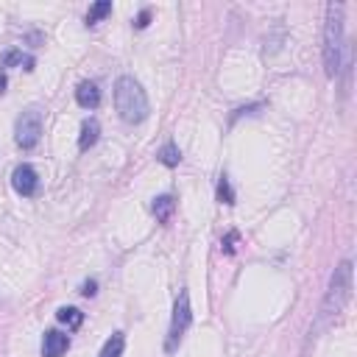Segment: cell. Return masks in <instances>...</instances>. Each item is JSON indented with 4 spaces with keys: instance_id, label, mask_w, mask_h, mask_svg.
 I'll use <instances>...</instances> for the list:
<instances>
[{
    "instance_id": "9",
    "label": "cell",
    "mask_w": 357,
    "mask_h": 357,
    "mask_svg": "<svg viewBox=\"0 0 357 357\" xmlns=\"http://www.w3.org/2000/svg\"><path fill=\"white\" fill-rule=\"evenodd\" d=\"M34 65H36V59L31 54H25V50H20V47H12V50H6V54L0 56V67H25V70H34Z\"/></svg>"
},
{
    "instance_id": "4",
    "label": "cell",
    "mask_w": 357,
    "mask_h": 357,
    "mask_svg": "<svg viewBox=\"0 0 357 357\" xmlns=\"http://www.w3.org/2000/svg\"><path fill=\"white\" fill-rule=\"evenodd\" d=\"M193 324V307H190V293L179 290L176 304H173V316H171V327H168V338H165V351L173 354L184 338V332Z\"/></svg>"
},
{
    "instance_id": "12",
    "label": "cell",
    "mask_w": 357,
    "mask_h": 357,
    "mask_svg": "<svg viewBox=\"0 0 357 357\" xmlns=\"http://www.w3.org/2000/svg\"><path fill=\"white\" fill-rule=\"evenodd\" d=\"M123 349H126V335H123V332H115V335L104 343V349H100L98 357H123Z\"/></svg>"
},
{
    "instance_id": "15",
    "label": "cell",
    "mask_w": 357,
    "mask_h": 357,
    "mask_svg": "<svg viewBox=\"0 0 357 357\" xmlns=\"http://www.w3.org/2000/svg\"><path fill=\"white\" fill-rule=\"evenodd\" d=\"M160 162H162L165 168H176V165L182 162V151H179L176 142H165V145H162V151H160Z\"/></svg>"
},
{
    "instance_id": "20",
    "label": "cell",
    "mask_w": 357,
    "mask_h": 357,
    "mask_svg": "<svg viewBox=\"0 0 357 357\" xmlns=\"http://www.w3.org/2000/svg\"><path fill=\"white\" fill-rule=\"evenodd\" d=\"M6 92V73H0V95Z\"/></svg>"
},
{
    "instance_id": "17",
    "label": "cell",
    "mask_w": 357,
    "mask_h": 357,
    "mask_svg": "<svg viewBox=\"0 0 357 357\" xmlns=\"http://www.w3.org/2000/svg\"><path fill=\"white\" fill-rule=\"evenodd\" d=\"M263 107H266V104H251V107H240V109H235V115H232V123H237L243 115H257Z\"/></svg>"
},
{
    "instance_id": "6",
    "label": "cell",
    "mask_w": 357,
    "mask_h": 357,
    "mask_svg": "<svg viewBox=\"0 0 357 357\" xmlns=\"http://www.w3.org/2000/svg\"><path fill=\"white\" fill-rule=\"evenodd\" d=\"M12 187H14V193L17 195H23V198H34L36 193H39V173L31 168V165H17L14 171H12Z\"/></svg>"
},
{
    "instance_id": "5",
    "label": "cell",
    "mask_w": 357,
    "mask_h": 357,
    "mask_svg": "<svg viewBox=\"0 0 357 357\" xmlns=\"http://www.w3.org/2000/svg\"><path fill=\"white\" fill-rule=\"evenodd\" d=\"M39 140H42V112L36 107H31L14 123V142L23 151H31V148H36Z\"/></svg>"
},
{
    "instance_id": "7",
    "label": "cell",
    "mask_w": 357,
    "mask_h": 357,
    "mask_svg": "<svg viewBox=\"0 0 357 357\" xmlns=\"http://www.w3.org/2000/svg\"><path fill=\"white\" fill-rule=\"evenodd\" d=\"M70 349V338L59 329H47L42 338V357H62Z\"/></svg>"
},
{
    "instance_id": "19",
    "label": "cell",
    "mask_w": 357,
    "mask_h": 357,
    "mask_svg": "<svg viewBox=\"0 0 357 357\" xmlns=\"http://www.w3.org/2000/svg\"><path fill=\"white\" fill-rule=\"evenodd\" d=\"M148 20H151V9H142V12L137 14V23H134V25H137V28H145Z\"/></svg>"
},
{
    "instance_id": "18",
    "label": "cell",
    "mask_w": 357,
    "mask_h": 357,
    "mask_svg": "<svg viewBox=\"0 0 357 357\" xmlns=\"http://www.w3.org/2000/svg\"><path fill=\"white\" fill-rule=\"evenodd\" d=\"M95 293H98V282H95V279L81 282V296H87V299H89V296H95Z\"/></svg>"
},
{
    "instance_id": "11",
    "label": "cell",
    "mask_w": 357,
    "mask_h": 357,
    "mask_svg": "<svg viewBox=\"0 0 357 357\" xmlns=\"http://www.w3.org/2000/svg\"><path fill=\"white\" fill-rule=\"evenodd\" d=\"M151 213L157 215V221H160V224H168V221H171V215L176 213V198H173L171 193L157 195V198H154V204H151Z\"/></svg>"
},
{
    "instance_id": "2",
    "label": "cell",
    "mask_w": 357,
    "mask_h": 357,
    "mask_svg": "<svg viewBox=\"0 0 357 357\" xmlns=\"http://www.w3.org/2000/svg\"><path fill=\"white\" fill-rule=\"evenodd\" d=\"M115 109L120 115V120L126 123H142L151 115V104L148 95L142 89V84L134 76H120L115 84Z\"/></svg>"
},
{
    "instance_id": "8",
    "label": "cell",
    "mask_w": 357,
    "mask_h": 357,
    "mask_svg": "<svg viewBox=\"0 0 357 357\" xmlns=\"http://www.w3.org/2000/svg\"><path fill=\"white\" fill-rule=\"evenodd\" d=\"M76 100H78V107L84 109H98L100 107V89L95 81H81L78 89H76Z\"/></svg>"
},
{
    "instance_id": "3",
    "label": "cell",
    "mask_w": 357,
    "mask_h": 357,
    "mask_svg": "<svg viewBox=\"0 0 357 357\" xmlns=\"http://www.w3.org/2000/svg\"><path fill=\"white\" fill-rule=\"evenodd\" d=\"M351 288H354V282H351V263L343 260L332 271V277H329V288H327L324 301H321V321L338 318L343 313V307L351 299Z\"/></svg>"
},
{
    "instance_id": "14",
    "label": "cell",
    "mask_w": 357,
    "mask_h": 357,
    "mask_svg": "<svg viewBox=\"0 0 357 357\" xmlns=\"http://www.w3.org/2000/svg\"><path fill=\"white\" fill-rule=\"evenodd\" d=\"M107 14H112V3L109 0H98V3H92L87 12V25H98Z\"/></svg>"
},
{
    "instance_id": "10",
    "label": "cell",
    "mask_w": 357,
    "mask_h": 357,
    "mask_svg": "<svg viewBox=\"0 0 357 357\" xmlns=\"http://www.w3.org/2000/svg\"><path fill=\"white\" fill-rule=\"evenodd\" d=\"M98 137H100V123L95 120V118H87L84 123H81V134H78V151H87L98 142Z\"/></svg>"
},
{
    "instance_id": "13",
    "label": "cell",
    "mask_w": 357,
    "mask_h": 357,
    "mask_svg": "<svg viewBox=\"0 0 357 357\" xmlns=\"http://www.w3.org/2000/svg\"><path fill=\"white\" fill-rule=\"evenodd\" d=\"M56 318H59L67 329H78V327L84 324V313H81L78 307H62V310L56 313Z\"/></svg>"
},
{
    "instance_id": "1",
    "label": "cell",
    "mask_w": 357,
    "mask_h": 357,
    "mask_svg": "<svg viewBox=\"0 0 357 357\" xmlns=\"http://www.w3.org/2000/svg\"><path fill=\"white\" fill-rule=\"evenodd\" d=\"M346 62V28H343V6H327V25H324V73L338 78Z\"/></svg>"
},
{
    "instance_id": "16",
    "label": "cell",
    "mask_w": 357,
    "mask_h": 357,
    "mask_svg": "<svg viewBox=\"0 0 357 357\" xmlns=\"http://www.w3.org/2000/svg\"><path fill=\"white\" fill-rule=\"evenodd\" d=\"M235 190H232V184H229V176H221L218 179V201L221 204H229V207H232V204H235Z\"/></svg>"
}]
</instances>
